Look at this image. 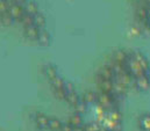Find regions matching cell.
Instances as JSON below:
<instances>
[{"mask_svg":"<svg viewBox=\"0 0 150 131\" xmlns=\"http://www.w3.org/2000/svg\"><path fill=\"white\" fill-rule=\"evenodd\" d=\"M64 129H65L64 131H72L71 130V128H64Z\"/></svg>","mask_w":150,"mask_h":131,"instance_id":"3","label":"cell"},{"mask_svg":"<svg viewBox=\"0 0 150 131\" xmlns=\"http://www.w3.org/2000/svg\"><path fill=\"white\" fill-rule=\"evenodd\" d=\"M142 125L144 130H150V117H144L142 121Z\"/></svg>","mask_w":150,"mask_h":131,"instance_id":"1","label":"cell"},{"mask_svg":"<svg viewBox=\"0 0 150 131\" xmlns=\"http://www.w3.org/2000/svg\"><path fill=\"white\" fill-rule=\"evenodd\" d=\"M49 124H50L51 129H55V130H56V129H59V123H58V122H56V121H51Z\"/></svg>","mask_w":150,"mask_h":131,"instance_id":"2","label":"cell"}]
</instances>
